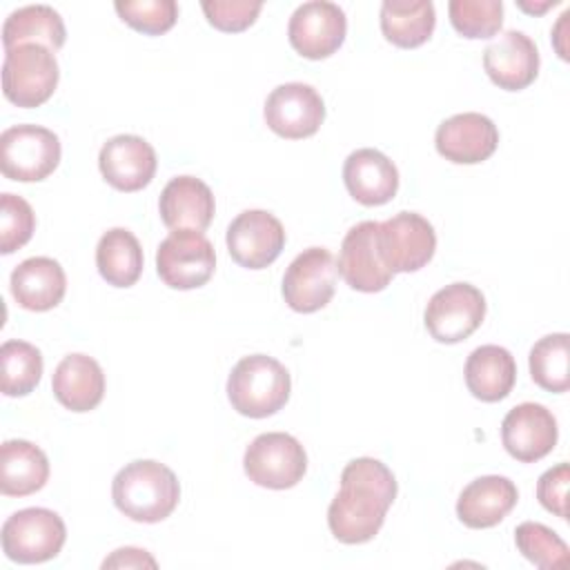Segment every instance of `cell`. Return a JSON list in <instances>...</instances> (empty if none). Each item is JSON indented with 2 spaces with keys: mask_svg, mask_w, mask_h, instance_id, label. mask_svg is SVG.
Returning <instances> with one entry per match:
<instances>
[{
  "mask_svg": "<svg viewBox=\"0 0 570 570\" xmlns=\"http://www.w3.org/2000/svg\"><path fill=\"white\" fill-rule=\"evenodd\" d=\"M111 499L131 521L158 523L176 510L180 483L165 463L138 459L118 470L111 483Z\"/></svg>",
  "mask_w": 570,
  "mask_h": 570,
  "instance_id": "cell-2",
  "label": "cell"
},
{
  "mask_svg": "<svg viewBox=\"0 0 570 570\" xmlns=\"http://www.w3.org/2000/svg\"><path fill=\"white\" fill-rule=\"evenodd\" d=\"M289 390V372L281 361L267 354L243 356L227 379V399L232 407L249 419L276 414L287 403Z\"/></svg>",
  "mask_w": 570,
  "mask_h": 570,
  "instance_id": "cell-3",
  "label": "cell"
},
{
  "mask_svg": "<svg viewBox=\"0 0 570 570\" xmlns=\"http://www.w3.org/2000/svg\"><path fill=\"white\" fill-rule=\"evenodd\" d=\"M11 294L29 312H47L60 305L67 292V276L58 261L31 256L11 272Z\"/></svg>",
  "mask_w": 570,
  "mask_h": 570,
  "instance_id": "cell-23",
  "label": "cell"
},
{
  "mask_svg": "<svg viewBox=\"0 0 570 570\" xmlns=\"http://www.w3.org/2000/svg\"><path fill=\"white\" fill-rule=\"evenodd\" d=\"M42 376V354L27 341H4L0 347V390L4 396H27Z\"/></svg>",
  "mask_w": 570,
  "mask_h": 570,
  "instance_id": "cell-30",
  "label": "cell"
},
{
  "mask_svg": "<svg viewBox=\"0 0 570 570\" xmlns=\"http://www.w3.org/2000/svg\"><path fill=\"white\" fill-rule=\"evenodd\" d=\"M158 212L171 232H205L214 218L216 203L207 183L196 176H176L160 191Z\"/></svg>",
  "mask_w": 570,
  "mask_h": 570,
  "instance_id": "cell-21",
  "label": "cell"
},
{
  "mask_svg": "<svg viewBox=\"0 0 570 570\" xmlns=\"http://www.w3.org/2000/svg\"><path fill=\"white\" fill-rule=\"evenodd\" d=\"M227 249L247 269L272 265L285 247L283 223L265 209H245L227 227Z\"/></svg>",
  "mask_w": 570,
  "mask_h": 570,
  "instance_id": "cell-14",
  "label": "cell"
},
{
  "mask_svg": "<svg viewBox=\"0 0 570 570\" xmlns=\"http://www.w3.org/2000/svg\"><path fill=\"white\" fill-rule=\"evenodd\" d=\"M336 263L330 249L307 247L287 267L283 276V298L301 314H312L323 309L336 287Z\"/></svg>",
  "mask_w": 570,
  "mask_h": 570,
  "instance_id": "cell-11",
  "label": "cell"
},
{
  "mask_svg": "<svg viewBox=\"0 0 570 570\" xmlns=\"http://www.w3.org/2000/svg\"><path fill=\"white\" fill-rule=\"evenodd\" d=\"M243 468L249 481L269 490L294 488L307 472L305 448L287 432L258 434L245 450Z\"/></svg>",
  "mask_w": 570,
  "mask_h": 570,
  "instance_id": "cell-7",
  "label": "cell"
},
{
  "mask_svg": "<svg viewBox=\"0 0 570 570\" xmlns=\"http://www.w3.org/2000/svg\"><path fill=\"white\" fill-rule=\"evenodd\" d=\"M557 419L541 403H519L501 423L503 448L521 463H534L550 454L557 445Z\"/></svg>",
  "mask_w": 570,
  "mask_h": 570,
  "instance_id": "cell-16",
  "label": "cell"
},
{
  "mask_svg": "<svg viewBox=\"0 0 570 570\" xmlns=\"http://www.w3.org/2000/svg\"><path fill=\"white\" fill-rule=\"evenodd\" d=\"M514 543L519 552L534 563L537 568H566L568 566V546L566 541L548 525L537 521H523L514 530Z\"/></svg>",
  "mask_w": 570,
  "mask_h": 570,
  "instance_id": "cell-32",
  "label": "cell"
},
{
  "mask_svg": "<svg viewBox=\"0 0 570 570\" xmlns=\"http://www.w3.org/2000/svg\"><path fill=\"white\" fill-rule=\"evenodd\" d=\"M102 568H156V559L140 548H118L102 561Z\"/></svg>",
  "mask_w": 570,
  "mask_h": 570,
  "instance_id": "cell-38",
  "label": "cell"
},
{
  "mask_svg": "<svg viewBox=\"0 0 570 570\" xmlns=\"http://www.w3.org/2000/svg\"><path fill=\"white\" fill-rule=\"evenodd\" d=\"M67 539L65 521L47 508H24L13 512L0 532L2 552L16 563H42L62 550Z\"/></svg>",
  "mask_w": 570,
  "mask_h": 570,
  "instance_id": "cell-5",
  "label": "cell"
},
{
  "mask_svg": "<svg viewBox=\"0 0 570 570\" xmlns=\"http://www.w3.org/2000/svg\"><path fill=\"white\" fill-rule=\"evenodd\" d=\"M156 165L154 147L134 134L109 138L98 154L102 178L118 191H138L147 187L156 174Z\"/></svg>",
  "mask_w": 570,
  "mask_h": 570,
  "instance_id": "cell-18",
  "label": "cell"
},
{
  "mask_svg": "<svg viewBox=\"0 0 570 570\" xmlns=\"http://www.w3.org/2000/svg\"><path fill=\"white\" fill-rule=\"evenodd\" d=\"M519 501L517 485L508 476L485 474L470 481L456 501V517L463 525L483 530L501 523Z\"/></svg>",
  "mask_w": 570,
  "mask_h": 570,
  "instance_id": "cell-22",
  "label": "cell"
},
{
  "mask_svg": "<svg viewBox=\"0 0 570 570\" xmlns=\"http://www.w3.org/2000/svg\"><path fill=\"white\" fill-rule=\"evenodd\" d=\"M96 267L114 287H131L142 274V247L125 227L107 229L96 245Z\"/></svg>",
  "mask_w": 570,
  "mask_h": 570,
  "instance_id": "cell-29",
  "label": "cell"
},
{
  "mask_svg": "<svg viewBox=\"0 0 570 570\" xmlns=\"http://www.w3.org/2000/svg\"><path fill=\"white\" fill-rule=\"evenodd\" d=\"M376 220H361L345 234L338 252L336 269L341 278L356 292L374 294L383 292L390 281L392 272L385 267L379 245H376Z\"/></svg>",
  "mask_w": 570,
  "mask_h": 570,
  "instance_id": "cell-15",
  "label": "cell"
},
{
  "mask_svg": "<svg viewBox=\"0 0 570 570\" xmlns=\"http://www.w3.org/2000/svg\"><path fill=\"white\" fill-rule=\"evenodd\" d=\"M568 483H570V468L568 463H559L546 470L537 481V499L539 503L557 514L559 519L568 517Z\"/></svg>",
  "mask_w": 570,
  "mask_h": 570,
  "instance_id": "cell-37",
  "label": "cell"
},
{
  "mask_svg": "<svg viewBox=\"0 0 570 570\" xmlns=\"http://www.w3.org/2000/svg\"><path fill=\"white\" fill-rule=\"evenodd\" d=\"M557 4V0H546L543 4H525V2H519V7L523 9V11H530V13H543L546 9H550V7H554Z\"/></svg>",
  "mask_w": 570,
  "mask_h": 570,
  "instance_id": "cell-39",
  "label": "cell"
},
{
  "mask_svg": "<svg viewBox=\"0 0 570 570\" xmlns=\"http://www.w3.org/2000/svg\"><path fill=\"white\" fill-rule=\"evenodd\" d=\"M463 374L474 399L497 403L512 392L517 381V363L505 347L481 345L470 352Z\"/></svg>",
  "mask_w": 570,
  "mask_h": 570,
  "instance_id": "cell-25",
  "label": "cell"
},
{
  "mask_svg": "<svg viewBox=\"0 0 570 570\" xmlns=\"http://www.w3.org/2000/svg\"><path fill=\"white\" fill-rule=\"evenodd\" d=\"M114 9L122 22L147 36L169 31L178 18V4L174 0H118Z\"/></svg>",
  "mask_w": 570,
  "mask_h": 570,
  "instance_id": "cell-34",
  "label": "cell"
},
{
  "mask_svg": "<svg viewBox=\"0 0 570 570\" xmlns=\"http://www.w3.org/2000/svg\"><path fill=\"white\" fill-rule=\"evenodd\" d=\"M448 11L452 27L470 40L497 36L503 24L501 0H450Z\"/></svg>",
  "mask_w": 570,
  "mask_h": 570,
  "instance_id": "cell-33",
  "label": "cell"
},
{
  "mask_svg": "<svg viewBox=\"0 0 570 570\" xmlns=\"http://www.w3.org/2000/svg\"><path fill=\"white\" fill-rule=\"evenodd\" d=\"M267 127L281 138L301 140L318 131L325 120L321 94L305 82H285L272 89L263 109Z\"/></svg>",
  "mask_w": 570,
  "mask_h": 570,
  "instance_id": "cell-12",
  "label": "cell"
},
{
  "mask_svg": "<svg viewBox=\"0 0 570 570\" xmlns=\"http://www.w3.org/2000/svg\"><path fill=\"white\" fill-rule=\"evenodd\" d=\"M60 163L58 136L40 125H13L0 134V169L18 183L45 180Z\"/></svg>",
  "mask_w": 570,
  "mask_h": 570,
  "instance_id": "cell-6",
  "label": "cell"
},
{
  "mask_svg": "<svg viewBox=\"0 0 570 570\" xmlns=\"http://www.w3.org/2000/svg\"><path fill=\"white\" fill-rule=\"evenodd\" d=\"M436 24L430 0H385L381 4V31L387 42L414 49L430 40Z\"/></svg>",
  "mask_w": 570,
  "mask_h": 570,
  "instance_id": "cell-28",
  "label": "cell"
},
{
  "mask_svg": "<svg viewBox=\"0 0 570 570\" xmlns=\"http://www.w3.org/2000/svg\"><path fill=\"white\" fill-rule=\"evenodd\" d=\"M160 281L171 289L203 287L216 269V252L203 232L176 229L156 252Z\"/></svg>",
  "mask_w": 570,
  "mask_h": 570,
  "instance_id": "cell-8",
  "label": "cell"
},
{
  "mask_svg": "<svg viewBox=\"0 0 570 570\" xmlns=\"http://www.w3.org/2000/svg\"><path fill=\"white\" fill-rule=\"evenodd\" d=\"M530 376L548 392H568L570 387V336L566 332L539 338L530 350Z\"/></svg>",
  "mask_w": 570,
  "mask_h": 570,
  "instance_id": "cell-31",
  "label": "cell"
},
{
  "mask_svg": "<svg viewBox=\"0 0 570 570\" xmlns=\"http://www.w3.org/2000/svg\"><path fill=\"white\" fill-rule=\"evenodd\" d=\"M60 80L56 53L42 45H18L4 49L2 94L9 102L33 109L47 102Z\"/></svg>",
  "mask_w": 570,
  "mask_h": 570,
  "instance_id": "cell-4",
  "label": "cell"
},
{
  "mask_svg": "<svg viewBox=\"0 0 570 570\" xmlns=\"http://www.w3.org/2000/svg\"><path fill=\"white\" fill-rule=\"evenodd\" d=\"M483 69L499 89L521 91L530 87L539 73V49L523 31H503L485 47Z\"/></svg>",
  "mask_w": 570,
  "mask_h": 570,
  "instance_id": "cell-19",
  "label": "cell"
},
{
  "mask_svg": "<svg viewBox=\"0 0 570 570\" xmlns=\"http://www.w3.org/2000/svg\"><path fill=\"white\" fill-rule=\"evenodd\" d=\"M436 151L456 165H476L488 160L499 145L497 125L476 111L450 116L436 127Z\"/></svg>",
  "mask_w": 570,
  "mask_h": 570,
  "instance_id": "cell-17",
  "label": "cell"
},
{
  "mask_svg": "<svg viewBox=\"0 0 570 570\" xmlns=\"http://www.w3.org/2000/svg\"><path fill=\"white\" fill-rule=\"evenodd\" d=\"M49 479L47 454L24 439H9L0 448V492L27 497L45 488Z\"/></svg>",
  "mask_w": 570,
  "mask_h": 570,
  "instance_id": "cell-26",
  "label": "cell"
},
{
  "mask_svg": "<svg viewBox=\"0 0 570 570\" xmlns=\"http://www.w3.org/2000/svg\"><path fill=\"white\" fill-rule=\"evenodd\" d=\"M343 183L354 200L367 207H376L390 203L396 196L399 169L379 149L363 147L345 158Z\"/></svg>",
  "mask_w": 570,
  "mask_h": 570,
  "instance_id": "cell-20",
  "label": "cell"
},
{
  "mask_svg": "<svg viewBox=\"0 0 570 570\" xmlns=\"http://www.w3.org/2000/svg\"><path fill=\"white\" fill-rule=\"evenodd\" d=\"M396 499L392 470L372 456L350 461L341 472V490L327 508L330 532L341 543H365L379 534Z\"/></svg>",
  "mask_w": 570,
  "mask_h": 570,
  "instance_id": "cell-1",
  "label": "cell"
},
{
  "mask_svg": "<svg viewBox=\"0 0 570 570\" xmlns=\"http://www.w3.org/2000/svg\"><path fill=\"white\" fill-rule=\"evenodd\" d=\"M53 396L71 412H89L105 396V374L96 358L87 354H67L53 370Z\"/></svg>",
  "mask_w": 570,
  "mask_h": 570,
  "instance_id": "cell-24",
  "label": "cell"
},
{
  "mask_svg": "<svg viewBox=\"0 0 570 570\" xmlns=\"http://www.w3.org/2000/svg\"><path fill=\"white\" fill-rule=\"evenodd\" d=\"M200 7H203L207 22L214 29L236 33V31H245L247 27H252L256 22V18L263 9V2H258V0H205Z\"/></svg>",
  "mask_w": 570,
  "mask_h": 570,
  "instance_id": "cell-36",
  "label": "cell"
},
{
  "mask_svg": "<svg viewBox=\"0 0 570 570\" xmlns=\"http://www.w3.org/2000/svg\"><path fill=\"white\" fill-rule=\"evenodd\" d=\"M67 40V29L60 13L49 4H27L11 11L2 24L4 49L18 45H42L58 51Z\"/></svg>",
  "mask_w": 570,
  "mask_h": 570,
  "instance_id": "cell-27",
  "label": "cell"
},
{
  "mask_svg": "<svg viewBox=\"0 0 570 570\" xmlns=\"http://www.w3.org/2000/svg\"><path fill=\"white\" fill-rule=\"evenodd\" d=\"M376 245L385 267L392 274L416 272L425 267L436 249V234L428 218L416 212H399L379 223Z\"/></svg>",
  "mask_w": 570,
  "mask_h": 570,
  "instance_id": "cell-9",
  "label": "cell"
},
{
  "mask_svg": "<svg viewBox=\"0 0 570 570\" xmlns=\"http://www.w3.org/2000/svg\"><path fill=\"white\" fill-rule=\"evenodd\" d=\"M36 229V214L31 205L16 194L4 191L0 196V252L13 254L20 249Z\"/></svg>",
  "mask_w": 570,
  "mask_h": 570,
  "instance_id": "cell-35",
  "label": "cell"
},
{
  "mask_svg": "<svg viewBox=\"0 0 570 570\" xmlns=\"http://www.w3.org/2000/svg\"><path fill=\"white\" fill-rule=\"evenodd\" d=\"M347 18L345 11L327 0H312L296 7L289 18V45L309 60L332 56L345 40Z\"/></svg>",
  "mask_w": 570,
  "mask_h": 570,
  "instance_id": "cell-13",
  "label": "cell"
},
{
  "mask_svg": "<svg viewBox=\"0 0 570 570\" xmlns=\"http://www.w3.org/2000/svg\"><path fill=\"white\" fill-rule=\"evenodd\" d=\"M485 318V296L470 283H450L432 294L425 307V327L439 343L465 341Z\"/></svg>",
  "mask_w": 570,
  "mask_h": 570,
  "instance_id": "cell-10",
  "label": "cell"
}]
</instances>
